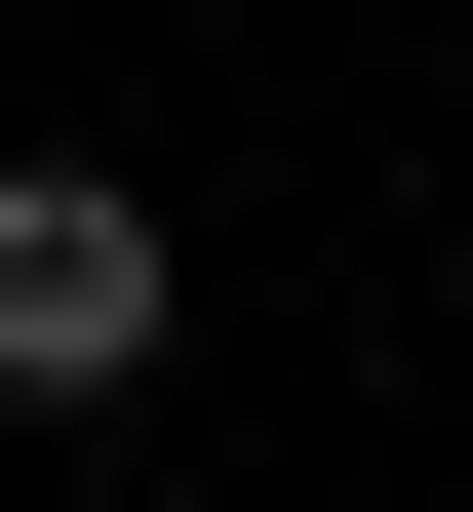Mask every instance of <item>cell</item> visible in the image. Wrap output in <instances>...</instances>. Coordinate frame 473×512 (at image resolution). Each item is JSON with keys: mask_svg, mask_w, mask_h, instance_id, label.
I'll return each mask as SVG.
<instances>
[{"mask_svg": "<svg viewBox=\"0 0 473 512\" xmlns=\"http://www.w3.org/2000/svg\"><path fill=\"white\" fill-rule=\"evenodd\" d=\"M0 394H158V197L119 158H0Z\"/></svg>", "mask_w": 473, "mask_h": 512, "instance_id": "obj_1", "label": "cell"}]
</instances>
